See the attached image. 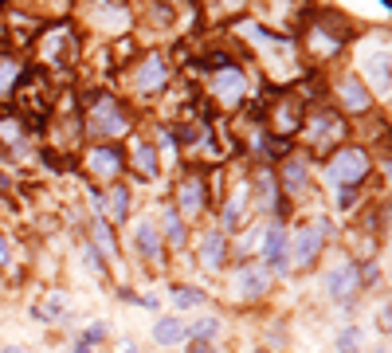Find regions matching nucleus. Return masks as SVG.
<instances>
[{
  "instance_id": "f257e3e1",
  "label": "nucleus",
  "mask_w": 392,
  "mask_h": 353,
  "mask_svg": "<svg viewBox=\"0 0 392 353\" xmlns=\"http://www.w3.org/2000/svg\"><path fill=\"white\" fill-rule=\"evenodd\" d=\"M369 176V153L361 146H345L326 161V181L333 188H357Z\"/></svg>"
},
{
  "instance_id": "f03ea898",
  "label": "nucleus",
  "mask_w": 392,
  "mask_h": 353,
  "mask_svg": "<svg viewBox=\"0 0 392 353\" xmlns=\"http://www.w3.org/2000/svg\"><path fill=\"white\" fill-rule=\"evenodd\" d=\"M326 235H330V224H326V220L302 224L298 232H294L290 247H286V263H294V267H310L314 259H318V251H322Z\"/></svg>"
},
{
  "instance_id": "7ed1b4c3",
  "label": "nucleus",
  "mask_w": 392,
  "mask_h": 353,
  "mask_svg": "<svg viewBox=\"0 0 392 353\" xmlns=\"http://www.w3.org/2000/svg\"><path fill=\"white\" fill-rule=\"evenodd\" d=\"M169 83V67H165V55L161 51H149L134 71V90L137 95H157V90Z\"/></svg>"
},
{
  "instance_id": "20e7f679",
  "label": "nucleus",
  "mask_w": 392,
  "mask_h": 353,
  "mask_svg": "<svg viewBox=\"0 0 392 353\" xmlns=\"http://www.w3.org/2000/svg\"><path fill=\"white\" fill-rule=\"evenodd\" d=\"M208 90H212V95L220 98V106L235 110V106H239V102H244V95H247V78H244V71L224 67V71H216V75H212V83H208Z\"/></svg>"
},
{
  "instance_id": "39448f33",
  "label": "nucleus",
  "mask_w": 392,
  "mask_h": 353,
  "mask_svg": "<svg viewBox=\"0 0 392 353\" xmlns=\"http://www.w3.org/2000/svg\"><path fill=\"white\" fill-rule=\"evenodd\" d=\"M90 126H94V134L102 137H118L130 130V118L122 114V106H118L114 98H98L94 110H90Z\"/></svg>"
},
{
  "instance_id": "423d86ee",
  "label": "nucleus",
  "mask_w": 392,
  "mask_h": 353,
  "mask_svg": "<svg viewBox=\"0 0 392 353\" xmlns=\"http://www.w3.org/2000/svg\"><path fill=\"white\" fill-rule=\"evenodd\" d=\"M267 286H271V275H267V267H239L235 271V298H244V303H255V298H263Z\"/></svg>"
},
{
  "instance_id": "0eeeda50",
  "label": "nucleus",
  "mask_w": 392,
  "mask_h": 353,
  "mask_svg": "<svg viewBox=\"0 0 392 353\" xmlns=\"http://www.w3.org/2000/svg\"><path fill=\"white\" fill-rule=\"evenodd\" d=\"M365 75H369L372 90L377 95H388V48H384V36H377V48L361 59Z\"/></svg>"
},
{
  "instance_id": "6e6552de",
  "label": "nucleus",
  "mask_w": 392,
  "mask_h": 353,
  "mask_svg": "<svg viewBox=\"0 0 392 353\" xmlns=\"http://www.w3.org/2000/svg\"><path fill=\"white\" fill-rule=\"evenodd\" d=\"M87 165H90V176H98V181L114 185V176L122 173V153H118L114 146H94L87 153Z\"/></svg>"
},
{
  "instance_id": "1a4fd4ad",
  "label": "nucleus",
  "mask_w": 392,
  "mask_h": 353,
  "mask_svg": "<svg viewBox=\"0 0 392 353\" xmlns=\"http://www.w3.org/2000/svg\"><path fill=\"white\" fill-rule=\"evenodd\" d=\"M90 20H94V28L102 32H122L130 24V12L118 4V0H90Z\"/></svg>"
},
{
  "instance_id": "9d476101",
  "label": "nucleus",
  "mask_w": 392,
  "mask_h": 353,
  "mask_svg": "<svg viewBox=\"0 0 392 353\" xmlns=\"http://www.w3.org/2000/svg\"><path fill=\"white\" fill-rule=\"evenodd\" d=\"M337 137H342V118L333 114V110H314L310 114V146L326 149Z\"/></svg>"
},
{
  "instance_id": "9b49d317",
  "label": "nucleus",
  "mask_w": 392,
  "mask_h": 353,
  "mask_svg": "<svg viewBox=\"0 0 392 353\" xmlns=\"http://www.w3.org/2000/svg\"><path fill=\"white\" fill-rule=\"evenodd\" d=\"M259 255H263V263L274 267V271H283L286 267V235H283L279 224H271V228L259 232Z\"/></svg>"
},
{
  "instance_id": "f8f14e48",
  "label": "nucleus",
  "mask_w": 392,
  "mask_h": 353,
  "mask_svg": "<svg viewBox=\"0 0 392 353\" xmlns=\"http://www.w3.org/2000/svg\"><path fill=\"white\" fill-rule=\"evenodd\" d=\"M204 200H208V193H204V176H185L181 181V188H176V208L185 216H200L204 212Z\"/></svg>"
},
{
  "instance_id": "ddd939ff",
  "label": "nucleus",
  "mask_w": 392,
  "mask_h": 353,
  "mask_svg": "<svg viewBox=\"0 0 392 353\" xmlns=\"http://www.w3.org/2000/svg\"><path fill=\"white\" fill-rule=\"evenodd\" d=\"M357 283H361V271H357V267H337V271L326 275V291H330L337 303H345V306H349Z\"/></svg>"
},
{
  "instance_id": "4468645a",
  "label": "nucleus",
  "mask_w": 392,
  "mask_h": 353,
  "mask_svg": "<svg viewBox=\"0 0 392 353\" xmlns=\"http://www.w3.org/2000/svg\"><path fill=\"white\" fill-rule=\"evenodd\" d=\"M337 95H342L349 114H361V110H369V102H372L365 83H357V78H342V83H337Z\"/></svg>"
},
{
  "instance_id": "2eb2a0df",
  "label": "nucleus",
  "mask_w": 392,
  "mask_h": 353,
  "mask_svg": "<svg viewBox=\"0 0 392 353\" xmlns=\"http://www.w3.org/2000/svg\"><path fill=\"white\" fill-rule=\"evenodd\" d=\"M98 212H106L110 220H126L130 216V193H126V185H110V193H106V200H98Z\"/></svg>"
},
{
  "instance_id": "dca6fc26",
  "label": "nucleus",
  "mask_w": 392,
  "mask_h": 353,
  "mask_svg": "<svg viewBox=\"0 0 392 353\" xmlns=\"http://www.w3.org/2000/svg\"><path fill=\"white\" fill-rule=\"evenodd\" d=\"M224 247H227V240L220 232H208L204 240H200V263L208 267V271H216V267L224 263Z\"/></svg>"
},
{
  "instance_id": "f3484780",
  "label": "nucleus",
  "mask_w": 392,
  "mask_h": 353,
  "mask_svg": "<svg viewBox=\"0 0 392 353\" xmlns=\"http://www.w3.org/2000/svg\"><path fill=\"white\" fill-rule=\"evenodd\" d=\"M130 157H134V169H137L141 176H146V181H153V176H157V169H161V165H157V149L149 146V141H134Z\"/></svg>"
},
{
  "instance_id": "a211bd4d",
  "label": "nucleus",
  "mask_w": 392,
  "mask_h": 353,
  "mask_svg": "<svg viewBox=\"0 0 392 353\" xmlns=\"http://www.w3.org/2000/svg\"><path fill=\"white\" fill-rule=\"evenodd\" d=\"M134 251L141 255V259H153V255H157V232H153L149 220L134 224Z\"/></svg>"
},
{
  "instance_id": "6ab92c4d",
  "label": "nucleus",
  "mask_w": 392,
  "mask_h": 353,
  "mask_svg": "<svg viewBox=\"0 0 392 353\" xmlns=\"http://www.w3.org/2000/svg\"><path fill=\"white\" fill-rule=\"evenodd\" d=\"M153 342L157 345H176V342H185V322L181 318H161L153 330Z\"/></svg>"
},
{
  "instance_id": "aec40b11",
  "label": "nucleus",
  "mask_w": 392,
  "mask_h": 353,
  "mask_svg": "<svg viewBox=\"0 0 392 353\" xmlns=\"http://www.w3.org/2000/svg\"><path fill=\"white\" fill-rule=\"evenodd\" d=\"M302 188H306V165L298 161V157H290L286 169H283V193L294 196V193H302Z\"/></svg>"
},
{
  "instance_id": "412c9836",
  "label": "nucleus",
  "mask_w": 392,
  "mask_h": 353,
  "mask_svg": "<svg viewBox=\"0 0 392 353\" xmlns=\"http://www.w3.org/2000/svg\"><path fill=\"white\" fill-rule=\"evenodd\" d=\"M20 83V63L8 55H0V98H8Z\"/></svg>"
},
{
  "instance_id": "4be33fe9",
  "label": "nucleus",
  "mask_w": 392,
  "mask_h": 353,
  "mask_svg": "<svg viewBox=\"0 0 392 353\" xmlns=\"http://www.w3.org/2000/svg\"><path fill=\"white\" fill-rule=\"evenodd\" d=\"M161 220H165V235H169V244H173V247L185 244V220H181V212H176L173 205L165 208V216H161Z\"/></svg>"
},
{
  "instance_id": "5701e85b",
  "label": "nucleus",
  "mask_w": 392,
  "mask_h": 353,
  "mask_svg": "<svg viewBox=\"0 0 392 353\" xmlns=\"http://www.w3.org/2000/svg\"><path fill=\"white\" fill-rule=\"evenodd\" d=\"M173 303L181 306V310H192V306L204 303V294L196 291V286H173Z\"/></svg>"
},
{
  "instance_id": "b1692460",
  "label": "nucleus",
  "mask_w": 392,
  "mask_h": 353,
  "mask_svg": "<svg viewBox=\"0 0 392 353\" xmlns=\"http://www.w3.org/2000/svg\"><path fill=\"white\" fill-rule=\"evenodd\" d=\"M216 330H220V322H216V318H200V322H192V330H188V333H192L196 342H208Z\"/></svg>"
},
{
  "instance_id": "393cba45",
  "label": "nucleus",
  "mask_w": 392,
  "mask_h": 353,
  "mask_svg": "<svg viewBox=\"0 0 392 353\" xmlns=\"http://www.w3.org/2000/svg\"><path fill=\"white\" fill-rule=\"evenodd\" d=\"M239 216H244V193L235 196V200H227V208H224V228H235V224H239Z\"/></svg>"
},
{
  "instance_id": "a878e982",
  "label": "nucleus",
  "mask_w": 392,
  "mask_h": 353,
  "mask_svg": "<svg viewBox=\"0 0 392 353\" xmlns=\"http://www.w3.org/2000/svg\"><path fill=\"white\" fill-rule=\"evenodd\" d=\"M94 244L102 247V251H106V255H114V235H110L106 220H98V224H94Z\"/></svg>"
},
{
  "instance_id": "bb28decb",
  "label": "nucleus",
  "mask_w": 392,
  "mask_h": 353,
  "mask_svg": "<svg viewBox=\"0 0 392 353\" xmlns=\"http://www.w3.org/2000/svg\"><path fill=\"white\" fill-rule=\"evenodd\" d=\"M337 349H342V353L357 349V330H353V326H349V330H342V338H337Z\"/></svg>"
},
{
  "instance_id": "cd10ccee",
  "label": "nucleus",
  "mask_w": 392,
  "mask_h": 353,
  "mask_svg": "<svg viewBox=\"0 0 392 353\" xmlns=\"http://www.w3.org/2000/svg\"><path fill=\"white\" fill-rule=\"evenodd\" d=\"M102 338H106V322H94V326H90V330H87V333H83V342H87V345L102 342Z\"/></svg>"
},
{
  "instance_id": "c85d7f7f",
  "label": "nucleus",
  "mask_w": 392,
  "mask_h": 353,
  "mask_svg": "<svg viewBox=\"0 0 392 353\" xmlns=\"http://www.w3.org/2000/svg\"><path fill=\"white\" fill-rule=\"evenodd\" d=\"M141 306H146V310H157L161 303H157V294H146V298H141Z\"/></svg>"
},
{
  "instance_id": "c756f323",
  "label": "nucleus",
  "mask_w": 392,
  "mask_h": 353,
  "mask_svg": "<svg viewBox=\"0 0 392 353\" xmlns=\"http://www.w3.org/2000/svg\"><path fill=\"white\" fill-rule=\"evenodd\" d=\"M0 263H8V244H4V235H0Z\"/></svg>"
},
{
  "instance_id": "7c9ffc66",
  "label": "nucleus",
  "mask_w": 392,
  "mask_h": 353,
  "mask_svg": "<svg viewBox=\"0 0 392 353\" xmlns=\"http://www.w3.org/2000/svg\"><path fill=\"white\" fill-rule=\"evenodd\" d=\"M188 353H212V349H208L204 342H196V345H192V349H188Z\"/></svg>"
},
{
  "instance_id": "2f4dec72",
  "label": "nucleus",
  "mask_w": 392,
  "mask_h": 353,
  "mask_svg": "<svg viewBox=\"0 0 392 353\" xmlns=\"http://www.w3.org/2000/svg\"><path fill=\"white\" fill-rule=\"evenodd\" d=\"M71 353H90V345H87V342H78V345H75V349H71Z\"/></svg>"
},
{
  "instance_id": "473e14b6",
  "label": "nucleus",
  "mask_w": 392,
  "mask_h": 353,
  "mask_svg": "<svg viewBox=\"0 0 392 353\" xmlns=\"http://www.w3.org/2000/svg\"><path fill=\"white\" fill-rule=\"evenodd\" d=\"M0 353H24V349H16V345H4V349H0Z\"/></svg>"
},
{
  "instance_id": "72a5a7b5",
  "label": "nucleus",
  "mask_w": 392,
  "mask_h": 353,
  "mask_svg": "<svg viewBox=\"0 0 392 353\" xmlns=\"http://www.w3.org/2000/svg\"><path fill=\"white\" fill-rule=\"evenodd\" d=\"M377 353H384V349H377Z\"/></svg>"
}]
</instances>
